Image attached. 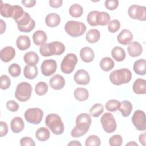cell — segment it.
Here are the masks:
<instances>
[{"mask_svg":"<svg viewBox=\"0 0 146 146\" xmlns=\"http://www.w3.org/2000/svg\"><path fill=\"white\" fill-rule=\"evenodd\" d=\"M100 36V32L98 30L93 29L88 30L86 35V39L88 43H94L97 42Z\"/></svg>","mask_w":146,"mask_h":146,"instance_id":"f1b7e54d","label":"cell"},{"mask_svg":"<svg viewBox=\"0 0 146 146\" xmlns=\"http://www.w3.org/2000/svg\"><path fill=\"white\" fill-rule=\"evenodd\" d=\"M45 123L54 134L61 135L64 132V124L61 117L57 114H48L46 117Z\"/></svg>","mask_w":146,"mask_h":146,"instance_id":"7a4b0ae2","label":"cell"},{"mask_svg":"<svg viewBox=\"0 0 146 146\" xmlns=\"http://www.w3.org/2000/svg\"><path fill=\"white\" fill-rule=\"evenodd\" d=\"M25 127V123L21 117H14L10 123V127L13 132L17 133L23 131Z\"/></svg>","mask_w":146,"mask_h":146,"instance_id":"44dd1931","label":"cell"},{"mask_svg":"<svg viewBox=\"0 0 146 146\" xmlns=\"http://www.w3.org/2000/svg\"><path fill=\"white\" fill-rule=\"evenodd\" d=\"M24 116L28 123L33 124H38L42 120L43 112L39 108H30L25 111Z\"/></svg>","mask_w":146,"mask_h":146,"instance_id":"ba28073f","label":"cell"},{"mask_svg":"<svg viewBox=\"0 0 146 146\" xmlns=\"http://www.w3.org/2000/svg\"><path fill=\"white\" fill-rule=\"evenodd\" d=\"M80 56L82 60L86 63L91 62L95 57L93 50L89 47H84L80 51Z\"/></svg>","mask_w":146,"mask_h":146,"instance_id":"ac0fdd59","label":"cell"},{"mask_svg":"<svg viewBox=\"0 0 146 146\" xmlns=\"http://www.w3.org/2000/svg\"><path fill=\"white\" fill-rule=\"evenodd\" d=\"M132 79V73L127 68L116 70L111 72L110 75L111 82L115 85H121L130 82Z\"/></svg>","mask_w":146,"mask_h":146,"instance_id":"3957f363","label":"cell"},{"mask_svg":"<svg viewBox=\"0 0 146 146\" xmlns=\"http://www.w3.org/2000/svg\"><path fill=\"white\" fill-rule=\"evenodd\" d=\"M8 72L9 74L13 77H18L21 74V68L20 66L17 63L11 64L8 68Z\"/></svg>","mask_w":146,"mask_h":146,"instance_id":"60d3db41","label":"cell"},{"mask_svg":"<svg viewBox=\"0 0 146 146\" xmlns=\"http://www.w3.org/2000/svg\"><path fill=\"white\" fill-rule=\"evenodd\" d=\"M133 38V34L130 30L123 29L118 34L117 40L119 43L123 45H127L132 42Z\"/></svg>","mask_w":146,"mask_h":146,"instance_id":"2e32d148","label":"cell"},{"mask_svg":"<svg viewBox=\"0 0 146 146\" xmlns=\"http://www.w3.org/2000/svg\"><path fill=\"white\" fill-rule=\"evenodd\" d=\"M135 72L140 75H144L146 73V61L144 59H139L135 62L133 66Z\"/></svg>","mask_w":146,"mask_h":146,"instance_id":"484cf974","label":"cell"},{"mask_svg":"<svg viewBox=\"0 0 146 146\" xmlns=\"http://www.w3.org/2000/svg\"><path fill=\"white\" fill-rule=\"evenodd\" d=\"M24 62L29 66H35L39 62V58L36 53L34 51L26 52L23 56Z\"/></svg>","mask_w":146,"mask_h":146,"instance_id":"d4e9b609","label":"cell"},{"mask_svg":"<svg viewBox=\"0 0 146 146\" xmlns=\"http://www.w3.org/2000/svg\"><path fill=\"white\" fill-rule=\"evenodd\" d=\"M32 87L29 83L23 82L19 83L16 88L15 96L20 102H26L31 97Z\"/></svg>","mask_w":146,"mask_h":146,"instance_id":"5b68a950","label":"cell"},{"mask_svg":"<svg viewBox=\"0 0 146 146\" xmlns=\"http://www.w3.org/2000/svg\"><path fill=\"white\" fill-rule=\"evenodd\" d=\"M120 103L121 105L119 110L123 116L128 117L131 114L133 108L132 103L128 100H123Z\"/></svg>","mask_w":146,"mask_h":146,"instance_id":"4dcf8cb0","label":"cell"},{"mask_svg":"<svg viewBox=\"0 0 146 146\" xmlns=\"http://www.w3.org/2000/svg\"><path fill=\"white\" fill-rule=\"evenodd\" d=\"M110 15L108 13L104 11H98L97 16V22L98 25L105 26L108 24L110 22Z\"/></svg>","mask_w":146,"mask_h":146,"instance_id":"e575fe53","label":"cell"},{"mask_svg":"<svg viewBox=\"0 0 146 146\" xmlns=\"http://www.w3.org/2000/svg\"><path fill=\"white\" fill-rule=\"evenodd\" d=\"M40 68L42 74L46 76H49L56 72L57 63L53 59H47L42 62Z\"/></svg>","mask_w":146,"mask_h":146,"instance_id":"7c38bea8","label":"cell"},{"mask_svg":"<svg viewBox=\"0 0 146 146\" xmlns=\"http://www.w3.org/2000/svg\"><path fill=\"white\" fill-rule=\"evenodd\" d=\"M68 145H81V143H79L78 141L76 140H74V141H71L68 144Z\"/></svg>","mask_w":146,"mask_h":146,"instance_id":"6f0895ef","label":"cell"},{"mask_svg":"<svg viewBox=\"0 0 146 146\" xmlns=\"http://www.w3.org/2000/svg\"><path fill=\"white\" fill-rule=\"evenodd\" d=\"M74 95L76 100L82 102L86 100L88 98L89 93L87 89L82 87H78L75 90Z\"/></svg>","mask_w":146,"mask_h":146,"instance_id":"f546056e","label":"cell"},{"mask_svg":"<svg viewBox=\"0 0 146 146\" xmlns=\"http://www.w3.org/2000/svg\"><path fill=\"white\" fill-rule=\"evenodd\" d=\"M1 128H0V136L3 137L7 135L8 132V126L7 124L4 121H1Z\"/></svg>","mask_w":146,"mask_h":146,"instance_id":"816d5d0a","label":"cell"},{"mask_svg":"<svg viewBox=\"0 0 146 146\" xmlns=\"http://www.w3.org/2000/svg\"><path fill=\"white\" fill-rule=\"evenodd\" d=\"M74 79L78 84L86 85L89 83L90 81V77L87 71L83 69H80L75 74Z\"/></svg>","mask_w":146,"mask_h":146,"instance_id":"4fadbf2b","label":"cell"},{"mask_svg":"<svg viewBox=\"0 0 146 146\" xmlns=\"http://www.w3.org/2000/svg\"><path fill=\"white\" fill-rule=\"evenodd\" d=\"M111 55L112 58L117 62L123 61L126 56L124 50L121 47H115L112 48L111 51Z\"/></svg>","mask_w":146,"mask_h":146,"instance_id":"83f0119b","label":"cell"},{"mask_svg":"<svg viewBox=\"0 0 146 146\" xmlns=\"http://www.w3.org/2000/svg\"><path fill=\"white\" fill-rule=\"evenodd\" d=\"M0 87L2 90H6L9 88L11 84V80L10 78L6 75H2L1 76Z\"/></svg>","mask_w":146,"mask_h":146,"instance_id":"bcb514c9","label":"cell"},{"mask_svg":"<svg viewBox=\"0 0 146 146\" xmlns=\"http://www.w3.org/2000/svg\"><path fill=\"white\" fill-rule=\"evenodd\" d=\"M123 143V139L120 135H115L109 139V144L111 146H120Z\"/></svg>","mask_w":146,"mask_h":146,"instance_id":"f6af8a7d","label":"cell"},{"mask_svg":"<svg viewBox=\"0 0 146 146\" xmlns=\"http://www.w3.org/2000/svg\"><path fill=\"white\" fill-rule=\"evenodd\" d=\"M45 22L48 27H55L59 25L60 22V17L56 13H50L46 15Z\"/></svg>","mask_w":146,"mask_h":146,"instance_id":"cb8c5ba5","label":"cell"},{"mask_svg":"<svg viewBox=\"0 0 146 146\" xmlns=\"http://www.w3.org/2000/svg\"><path fill=\"white\" fill-rule=\"evenodd\" d=\"M36 138L40 141H44L47 140L50 137V132L46 127H40L38 128L35 132Z\"/></svg>","mask_w":146,"mask_h":146,"instance_id":"d6a6232c","label":"cell"},{"mask_svg":"<svg viewBox=\"0 0 146 146\" xmlns=\"http://www.w3.org/2000/svg\"><path fill=\"white\" fill-rule=\"evenodd\" d=\"M133 91L136 94L146 93V80L143 79H137L133 84Z\"/></svg>","mask_w":146,"mask_h":146,"instance_id":"603a6c76","label":"cell"},{"mask_svg":"<svg viewBox=\"0 0 146 146\" xmlns=\"http://www.w3.org/2000/svg\"><path fill=\"white\" fill-rule=\"evenodd\" d=\"M139 140L140 143L143 146L145 145V132L140 135L139 137Z\"/></svg>","mask_w":146,"mask_h":146,"instance_id":"11a10c76","label":"cell"},{"mask_svg":"<svg viewBox=\"0 0 146 146\" xmlns=\"http://www.w3.org/2000/svg\"><path fill=\"white\" fill-rule=\"evenodd\" d=\"M63 1L62 0H50L49 4L50 6L54 8H58L60 7L62 5Z\"/></svg>","mask_w":146,"mask_h":146,"instance_id":"f5cc1de1","label":"cell"},{"mask_svg":"<svg viewBox=\"0 0 146 146\" xmlns=\"http://www.w3.org/2000/svg\"><path fill=\"white\" fill-rule=\"evenodd\" d=\"M0 7L1 15L5 18H12L13 13V6L9 3H3L1 1Z\"/></svg>","mask_w":146,"mask_h":146,"instance_id":"836d02e7","label":"cell"},{"mask_svg":"<svg viewBox=\"0 0 146 146\" xmlns=\"http://www.w3.org/2000/svg\"><path fill=\"white\" fill-rule=\"evenodd\" d=\"M100 122L104 131L108 133H111L116 129V122L111 113L106 112L104 113L101 117Z\"/></svg>","mask_w":146,"mask_h":146,"instance_id":"9c48e42d","label":"cell"},{"mask_svg":"<svg viewBox=\"0 0 146 146\" xmlns=\"http://www.w3.org/2000/svg\"><path fill=\"white\" fill-rule=\"evenodd\" d=\"M15 21L17 24L18 30L23 33L30 32L35 26L34 20L30 17V15L27 12H25L21 18Z\"/></svg>","mask_w":146,"mask_h":146,"instance_id":"8992f818","label":"cell"},{"mask_svg":"<svg viewBox=\"0 0 146 146\" xmlns=\"http://www.w3.org/2000/svg\"><path fill=\"white\" fill-rule=\"evenodd\" d=\"M0 25H1V29H0L1 32H0V33L3 34L6 30V25L5 22L2 19H1V21H0Z\"/></svg>","mask_w":146,"mask_h":146,"instance_id":"9f6ffc18","label":"cell"},{"mask_svg":"<svg viewBox=\"0 0 146 146\" xmlns=\"http://www.w3.org/2000/svg\"><path fill=\"white\" fill-rule=\"evenodd\" d=\"M128 13L132 19L141 21L146 20V7L145 6L132 5L129 7Z\"/></svg>","mask_w":146,"mask_h":146,"instance_id":"30bf717a","label":"cell"},{"mask_svg":"<svg viewBox=\"0 0 146 146\" xmlns=\"http://www.w3.org/2000/svg\"><path fill=\"white\" fill-rule=\"evenodd\" d=\"M120 27V23L117 19H113L108 24V30L110 33H114L117 32Z\"/></svg>","mask_w":146,"mask_h":146,"instance_id":"ee69618b","label":"cell"},{"mask_svg":"<svg viewBox=\"0 0 146 146\" xmlns=\"http://www.w3.org/2000/svg\"><path fill=\"white\" fill-rule=\"evenodd\" d=\"M83 13V7L79 4H73L69 8V14L74 18H79L81 17Z\"/></svg>","mask_w":146,"mask_h":146,"instance_id":"d590c367","label":"cell"},{"mask_svg":"<svg viewBox=\"0 0 146 146\" xmlns=\"http://www.w3.org/2000/svg\"><path fill=\"white\" fill-rule=\"evenodd\" d=\"M127 51L131 57H136L141 54L143 48L139 42H132L129 44L127 47Z\"/></svg>","mask_w":146,"mask_h":146,"instance_id":"e0dca14e","label":"cell"},{"mask_svg":"<svg viewBox=\"0 0 146 146\" xmlns=\"http://www.w3.org/2000/svg\"><path fill=\"white\" fill-rule=\"evenodd\" d=\"M55 48V55H60L62 54L65 51L64 45L60 42L55 41L53 42Z\"/></svg>","mask_w":146,"mask_h":146,"instance_id":"c3c4849f","label":"cell"},{"mask_svg":"<svg viewBox=\"0 0 146 146\" xmlns=\"http://www.w3.org/2000/svg\"><path fill=\"white\" fill-rule=\"evenodd\" d=\"M6 106L7 110L11 112H16L19 109V105L17 102L13 100L7 102Z\"/></svg>","mask_w":146,"mask_h":146,"instance_id":"681fc988","label":"cell"},{"mask_svg":"<svg viewBox=\"0 0 146 146\" xmlns=\"http://www.w3.org/2000/svg\"><path fill=\"white\" fill-rule=\"evenodd\" d=\"M48 90V86L46 82H40L38 83L35 87V93L38 95H43L46 94Z\"/></svg>","mask_w":146,"mask_h":146,"instance_id":"f35d334b","label":"cell"},{"mask_svg":"<svg viewBox=\"0 0 146 146\" xmlns=\"http://www.w3.org/2000/svg\"><path fill=\"white\" fill-rule=\"evenodd\" d=\"M126 145H135V146H138V144L137 143H136L134 141H131L128 143H127L126 144Z\"/></svg>","mask_w":146,"mask_h":146,"instance_id":"680465c9","label":"cell"},{"mask_svg":"<svg viewBox=\"0 0 146 146\" xmlns=\"http://www.w3.org/2000/svg\"><path fill=\"white\" fill-rule=\"evenodd\" d=\"M16 45L18 48L23 51L28 49L31 45L30 38L27 35H20L16 40Z\"/></svg>","mask_w":146,"mask_h":146,"instance_id":"7402d4cb","label":"cell"},{"mask_svg":"<svg viewBox=\"0 0 146 146\" xmlns=\"http://www.w3.org/2000/svg\"><path fill=\"white\" fill-rule=\"evenodd\" d=\"M39 52L43 56L55 55V48L53 42L41 46L39 48Z\"/></svg>","mask_w":146,"mask_h":146,"instance_id":"ffe728a7","label":"cell"},{"mask_svg":"<svg viewBox=\"0 0 146 146\" xmlns=\"http://www.w3.org/2000/svg\"><path fill=\"white\" fill-rule=\"evenodd\" d=\"M49 84L50 87L54 90H61L65 86V79L62 75L56 74L50 79Z\"/></svg>","mask_w":146,"mask_h":146,"instance_id":"5bb4252c","label":"cell"},{"mask_svg":"<svg viewBox=\"0 0 146 146\" xmlns=\"http://www.w3.org/2000/svg\"><path fill=\"white\" fill-rule=\"evenodd\" d=\"M99 66L102 70L104 71H109L114 67L115 63L111 58L104 57L101 59Z\"/></svg>","mask_w":146,"mask_h":146,"instance_id":"1f68e13d","label":"cell"},{"mask_svg":"<svg viewBox=\"0 0 146 146\" xmlns=\"http://www.w3.org/2000/svg\"><path fill=\"white\" fill-rule=\"evenodd\" d=\"M47 36L46 33L41 30H37L33 34V40L36 46H42L46 43Z\"/></svg>","mask_w":146,"mask_h":146,"instance_id":"d6986e66","label":"cell"},{"mask_svg":"<svg viewBox=\"0 0 146 146\" xmlns=\"http://www.w3.org/2000/svg\"><path fill=\"white\" fill-rule=\"evenodd\" d=\"M132 122L137 130L144 131L146 129L145 115L144 112L141 110L136 111L132 117Z\"/></svg>","mask_w":146,"mask_h":146,"instance_id":"8fae6325","label":"cell"},{"mask_svg":"<svg viewBox=\"0 0 146 146\" xmlns=\"http://www.w3.org/2000/svg\"><path fill=\"white\" fill-rule=\"evenodd\" d=\"M64 29L67 34L70 36L76 38L84 34L86 30V26L83 22L76 21H69L66 23Z\"/></svg>","mask_w":146,"mask_h":146,"instance_id":"277c9868","label":"cell"},{"mask_svg":"<svg viewBox=\"0 0 146 146\" xmlns=\"http://www.w3.org/2000/svg\"><path fill=\"white\" fill-rule=\"evenodd\" d=\"M101 144V141L99 137L96 135H90L86 140V146H99Z\"/></svg>","mask_w":146,"mask_h":146,"instance_id":"ab89813d","label":"cell"},{"mask_svg":"<svg viewBox=\"0 0 146 146\" xmlns=\"http://www.w3.org/2000/svg\"><path fill=\"white\" fill-rule=\"evenodd\" d=\"M38 71L36 66L26 65L23 69V75L25 77L29 79H33L38 75Z\"/></svg>","mask_w":146,"mask_h":146,"instance_id":"4316f807","label":"cell"},{"mask_svg":"<svg viewBox=\"0 0 146 146\" xmlns=\"http://www.w3.org/2000/svg\"><path fill=\"white\" fill-rule=\"evenodd\" d=\"M15 56V50L11 46H7L3 48L0 52V57L2 61L9 62Z\"/></svg>","mask_w":146,"mask_h":146,"instance_id":"9a60e30c","label":"cell"},{"mask_svg":"<svg viewBox=\"0 0 146 146\" xmlns=\"http://www.w3.org/2000/svg\"><path fill=\"white\" fill-rule=\"evenodd\" d=\"M22 3L26 7H32L35 6L36 3V1L35 0H22L21 1Z\"/></svg>","mask_w":146,"mask_h":146,"instance_id":"db71d44e","label":"cell"},{"mask_svg":"<svg viewBox=\"0 0 146 146\" xmlns=\"http://www.w3.org/2000/svg\"><path fill=\"white\" fill-rule=\"evenodd\" d=\"M121 105V103L117 100L111 99L106 102L105 107L107 110L111 112H115L119 110Z\"/></svg>","mask_w":146,"mask_h":146,"instance_id":"74e56055","label":"cell"},{"mask_svg":"<svg viewBox=\"0 0 146 146\" xmlns=\"http://www.w3.org/2000/svg\"><path fill=\"white\" fill-rule=\"evenodd\" d=\"M103 106L100 103H96L90 108V114L94 117H98L103 112Z\"/></svg>","mask_w":146,"mask_h":146,"instance_id":"8d00e7d4","label":"cell"},{"mask_svg":"<svg viewBox=\"0 0 146 146\" xmlns=\"http://www.w3.org/2000/svg\"><path fill=\"white\" fill-rule=\"evenodd\" d=\"M13 13L12 18L15 20H18L21 18L22 15H23L25 11L22 7L19 5H14L13 6Z\"/></svg>","mask_w":146,"mask_h":146,"instance_id":"7bdbcfd3","label":"cell"},{"mask_svg":"<svg viewBox=\"0 0 146 146\" xmlns=\"http://www.w3.org/2000/svg\"><path fill=\"white\" fill-rule=\"evenodd\" d=\"M75 122L76 126L72 129L71 135L74 137H79L85 135L90 128L91 123L90 115L80 113L76 117Z\"/></svg>","mask_w":146,"mask_h":146,"instance_id":"6da1fadb","label":"cell"},{"mask_svg":"<svg viewBox=\"0 0 146 146\" xmlns=\"http://www.w3.org/2000/svg\"><path fill=\"white\" fill-rule=\"evenodd\" d=\"M98 11L96 10H93L90 11L87 17V21L88 24L92 26H98L97 22V16Z\"/></svg>","mask_w":146,"mask_h":146,"instance_id":"b9f144b4","label":"cell"},{"mask_svg":"<svg viewBox=\"0 0 146 146\" xmlns=\"http://www.w3.org/2000/svg\"><path fill=\"white\" fill-rule=\"evenodd\" d=\"M20 145L21 146H35V143L33 139L26 136L21 139Z\"/></svg>","mask_w":146,"mask_h":146,"instance_id":"f907efd6","label":"cell"},{"mask_svg":"<svg viewBox=\"0 0 146 146\" xmlns=\"http://www.w3.org/2000/svg\"><path fill=\"white\" fill-rule=\"evenodd\" d=\"M106 7L110 10H115L119 6V2L117 0H107L104 2Z\"/></svg>","mask_w":146,"mask_h":146,"instance_id":"7dc6e473","label":"cell"},{"mask_svg":"<svg viewBox=\"0 0 146 146\" xmlns=\"http://www.w3.org/2000/svg\"><path fill=\"white\" fill-rule=\"evenodd\" d=\"M78 62V58L75 54L69 53L62 60L60 64L62 71L66 74H71L75 68Z\"/></svg>","mask_w":146,"mask_h":146,"instance_id":"52a82bcc","label":"cell"}]
</instances>
